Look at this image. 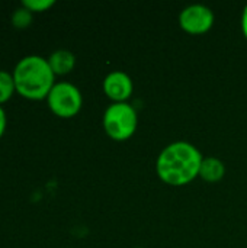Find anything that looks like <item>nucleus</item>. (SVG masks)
<instances>
[{
	"mask_svg": "<svg viewBox=\"0 0 247 248\" xmlns=\"http://www.w3.org/2000/svg\"><path fill=\"white\" fill-rule=\"evenodd\" d=\"M102 125L106 135L118 142L130 140L138 126V115L132 105L125 103H111L102 118Z\"/></svg>",
	"mask_w": 247,
	"mask_h": 248,
	"instance_id": "7ed1b4c3",
	"label": "nucleus"
},
{
	"mask_svg": "<svg viewBox=\"0 0 247 248\" xmlns=\"http://www.w3.org/2000/svg\"><path fill=\"white\" fill-rule=\"evenodd\" d=\"M202 160L201 151L194 144L175 141L160 151L156 160V171L159 179L169 186H186L199 177Z\"/></svg>",
	"mask_w": 247,
	"mask_h": 248,
	"instance_id": "f257e3e1",
	"label": "nucleus"
},
{
	"mask_svg": "<svg viewBox=\"0 0 247 248\" xmlns=\"http://www.w3.org/2000/svg\"><path fill=\"white\" fill-rule=\"evenodd\" d=\"M55 4L54 0H23L20 6L28 9L32 15L33 13H42L49 10Z\"/></svg>",
	"mask_w": 247,
	"mask_h": 248,
	"instance_id": "9b49d317",
	"label": "nucleus"
},
{
	"mask_svg": "<svg viewBox=\"0 0 247 248\" xmlns=\"http://www.w3.org/2000/svg\"><path fill=\"white\" fill-rule=\"evenodd\" d=\"M16 93L26 100H45L54 87L55 74L48 60L41 55H26L17 61L13 71Z\"/></svg>",
	"mask_w": 247,
	"mask_h": 248,
	"instance_id": "f03ea898",
	"label": "nucleus"
},
{
	"mask_svg": "<svg viewBox=\"0 0 247 248\" xmlns=\"http://www.w3.org/2000/svg\"><path fill=\"white\" fill-rule=\"evenodd\" d=\"M137 248H141V247H137Z\"/></svg>",
	"mask_w": 247,
	"mask_h": 248,
	"instance_id": "4468645a",
	"label": "nucleus"
},
{
	"mask_svg": "<svg viewBox=\"0 0 247 248\" xmlns=\"http://www.w3.org/2000/svg\"><path fill=\"white\" fill-rule=\"evenodd\" d=\"M6 126H7V115H6L4 108H3V106H0V138L4 135Z\"/></svg>",
	"mask_w": 247,
	"mask_h": 248,
	"instance_id": "f8f14e48",
	"label": "nucleus"
},
{
	"mask_svg": "<svg viewBox=\"0 0 247 248\" xmlns=\"http://www.w3.org/2000/svg\"><path fill=\"white\" fill-rule=\"evenodd\" d=\"M240 26H242V32L245 35V38L247 39V4L243 9V13H242V20H240Z\"/></svg>",
	"mask_w": 247,
	"mask_h": 248,
	"instance_id": "ddd939ff",
	"label": "nucleus"
},
{
	"mask_svg": "<svg viewBox=\"0 0 247 248\" xmlns=\"http://www.w3.org/2000/svg\"><path fill=\"white\" fill-rule=\"evenodd\" d=\"M15 93H16V86L13 80V74L6 70H0V106L7 103Z\"/></svg>",
	"mask_w": 247,
	"mask_h": 248,
	"instance_id": "1a4fd4ad",
	"label": "nucleus"
},
{
	"mask_svg": "<svg viewBox=\"0 0 247 248\" xmlns=\"http://www.w3.org/2000/svg\"><path fill=\"white\" fill-rule=\"evenodd\" d=\"M226 174V166L224 163L217 157H204L201 169H199V177L208 183H217L220 182Z\"/></svg>",
	"mask_w": 247,
	"mask_h": 248,
	"instance_id": "6e6552de",
	"label": "nucleus"
},
{
	"mask_svg": "<svg viewBox=\"0 0 247 248\" xmlns=\"http://www.w3.org/2000/svg\"><path fill=\"white\" fill-rule=\"evenodd\" d=\"M45 100L49 110L61 119L74 118L83 108L82 92L70 81H57Z\"/></svg>",
	"mask_w": 247,
	"mask_h": 248,
	"instance_id": "20e7f679",
	"label": "nucleus"
},
{
	"mask_svg": "<svg viewBox=\"0 0 247 248\" xmlns=\"http://www.w3.org/2000/svg\"><path fill=\"white\" fill-rule=\"evenodd\" d=\"M31 23H32V13L23 6H19L12 15V25L16 29H26L28 26H31Z\"/></svg>",
	"mask_w": 247,
	"mask_h": 248,
	"instance_id": "9d476101",
	"label": "nucleus"
},
{
	"mask_svg": "<svg viewBox=\"0 0 247 248\" xmlns=\"http://www.w3.org/2000/svg\"><path fill=\"white\" fill-rule=\"evenodd\" d=\"M214 12L205 4H189L179 13V25L189 35H204L214 26Z\"/></svg>",
	"mask_w": 247,
	"mask_h": 248,
	"instance_id": "39448f33",
	"label": "nucleus"
},
{
	"mask_svg": "<svg viewBox=\"0 0 247 248\" xmlns=\"http://www.w3.org/2000/svg\"><path fill=\"white\" fill-rule=\"evenodd\" d=\"M103 93L112 103H125L134 92L132 78L124 71H112L103 78Z\"/></svg>",
	"mask_w": 247,
	"mask_h": 248,
	"instance_id": "423d86ee",
	"label": "nucleus"
},
{
	"mask_svg": "<svg viewBox=\"0 0 247 248\" xmlns=\"http://www.w3.org/2000/svg\"><path fill=\"white\" fill-rule=\"evenodd\" d=\"M47 60L55 77L70 74L76 67V57L68 49H57Z\"/></svg>",
	"mask_w": 247,
	"mask_h": 248,
	"instance_id": "0eeeda50",
	"label": "nucleus"
}]
</instances>
